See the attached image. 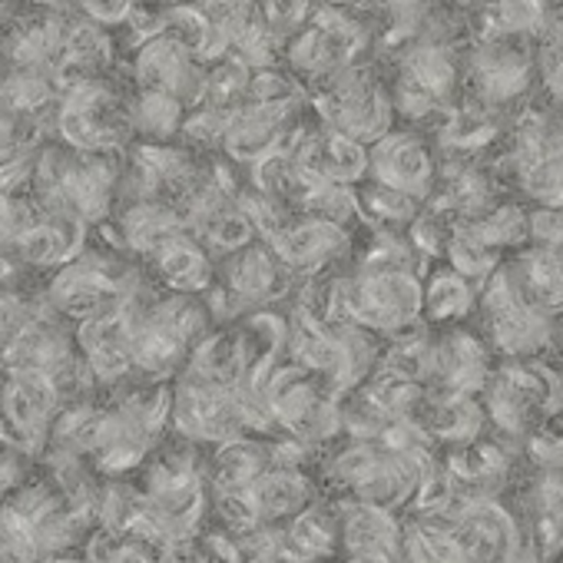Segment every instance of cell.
Listing matches in <instances>:
<instances>
[{
	"mask_svg": "<svg viewBox=\"0 0 563 563\" xmlns=\"http://www.w3.org/2000/svg\"><path fill=\"white\" fill-rule=\"evenodd\" d=\"M51 126L60 146L74 153H123L136 143L130 93H123L110 77H97L64 90Z\"/></svg>",
	"mask_w": 563,
	"mask_h": 563,
	"instance_id": "obj_1",
	"label": "cell"
},
{
	"mask_svg": "<svg viewBox=\"0 0 563 563\" xmlns=\"http://www.w3.org/2000/svg\"><path fill=\"white\" fill-rule=\"evenodd\" d=\"M312 107L325 130L349 136L362 146H375L382 136L391 133L395 123L388 90L375 80L368 67L358 64L316 87Z\"/></svg>",
	"mask_w": 563,
	"mask_h": 563,
	"instance_id": "obj_2",
	"label": "cell"
},
{
	"mask_svg": "<svg viewBox=\"0 0 563 563\" xmlns=\"http://www.w3.org/2000/svg\"><path fill=\"white\" fill-rule=\"evenodd\" d=\"M206 74H209V67L199 64L189 51H183L166 34L143 41L133 54L136 93H163V97L176 100L186 113L202 107Z\"/></svg>",
	"mask_w": 563,
	"mask_h": 563,
	"instance_id": "obj_3",
	"label": "cell"
},
{
	"mask_svg": "<svg viewBox=\"0 0 563 563\" xmlns=\"http://www.w3.org/2000/svg\"><path fill=\"white\" fill-rule=\"evenodd\" d=\"M216 282L229 292L242 316H252L286 299L296 286V275L278 262V255L265 242L255 239L252 245L216 265Z\"/></svg>",
	"mask_w": 563,
	"mask_h": 563,
	"instance_id": "obj_4",
	"label": "cell"
},
{
	"mask_svg": "<svg viewBox=\"0 0 563 563\" xmlns=\"http://www.w3.org/2000/svg\"><path fill=\"white\" fill-rule=\"evenodd\" d=\"M265 245L296 278L299 275L316 278V275H325L332 265H339L352 252V232L332 222L312 219V216H292L289 225Z\"/></svg>",
	"mask_w": 563,
	"mask_h": 563,
	"instance_id": "obj_5",
	"label": "cell"
},
{
	"mask_svg": "<svg viewBox=\"0 0 563 563\" xmlns=\"http://www.w3.org/2000/svg\"><path fill=\"white\" fill-rule=\"evenodd\" d=\"M74 345L80 362L87 365L97 391H117L120 385L133 382V342H130V319L123 312H110L90 322L74 325Z\"/></svg>",
	"mask_w": 563,
	"mask_h": 563,
	"instance_id": "obj_6",
	"label": "cell"
},
{
	"mask_svg": "<svg viewBox=\"0 0 563 563\" xmlns=\"http://www.w3.org/2000/svg\"><path fill=\"white\" fill-rule=\"evenodd\" d=\"M368 183L421 202L434 186V159L428 143L411 130H391L368 146Z\"/></svg>",
	"mask_w": 563,
	"mask_h": 563,
	"instance_id": "obj_7",
	"label": "cell"
},
{
	"mask_svg": "<svg viewBox=\"0 0 563 563\" xmlns=\"http://www.w3.org/2000/svg\"><path fill=\"white\" fill-rule=\"evenodd\" d=\"M216 258L189 235H176L146 258V278L166 296L202 299L216 286Z\"/></svg>",
	"mask_w": 563,
	"mask_h": 563,
	"instance_id": "obj_8",
	"label": "cell"
},
{
	"mask_svg": "<svg viewBox=\"0 0 563 563\" xmlns=\"http://www.w3.org/2000/svg\"><path fill=\"white\" fill-rule=\"evenodd\" d=\"M342 540V504L316 500L306 514L272 530V550L278 563H316L339 550Z\"/></svg>",
	"mask_w": 563,
	"mask_h": 563,
	"instance_id": "obj_9",
	"label": "cell"
},
{
	"mask_svg": "<svg viewBox=\"0 0 563 563\" xmlns=\"http://www.w3.org/2000/svg\"><path fill=\"white\" fill-rule=\"evenodd\" d=\"M262 530H278L319 500V484L296 467H268L249 490Z\"/></svg>",
	"mask_w": 563,
	"mask_h": 563,
	"instance_id": "obj_10",
	"label": "cell"
},
{
	"mask_svg": "<svg viewBox=\"0 0 563 563\" xmlns=\"http://www.w3.org/2000/svg\"><path fill=\"white\" fill-rule=\"evenodd\" d=\"M272 467V448L265 438H235L206 457V484L209 494H239L252 490L255 481Z\"/></svg>",
	"mask_w": 563,
	"mask_h": 563,
	"instance_id": "obj_11",
	"label": "cell"
},
{
	"mask_svg": "<svg viewBox=\"0 0 563 563\" xmlns=\"http://www.w3.org/2000/svg\"><path fill=\"white\" fill-rule=\"evenodd\" d=\"M120 239L126 245V252L136 258H150L159 245H166L169 239L186 232V219L183 209L163 199H146V202H130L113 216Z\"/></svg>",
	"mask_w": 563,
	"mask_h": 563,
	"instance_id": "obj_12",
	"label": "cell"
},
{
	"mask_svg": "<svg viewBox=\"0 0 563 563\" xmlns=\"http://www.w3.org/2000/svg\"><path fill=\"white\" fill-rule=\"evenodd\" d=\"M401 543V527L388 510L365 507V504H342V540L339 550L345 556H372V560H395Z\"/></svg>",
	"mask_w": 563,
	"mask_h": 563,
	"instance_id": "obj_13",
	"label": "cell"
},
{
	"mask_svg": "<svg viewBox=\"0 0 563 563\" xmlns=\"http://www.w3.org/2000/svg\"><path fill=\"white\" fill-rule=\"evenodd\" d=\"M57 103H60V87L51 74L8 70L4 80H0V113H8V117H27V120L51 123Z\"/></svg>",
	"mask_w": 563,
	"mask_h": 563,
	"instance_id": "obj_14",
	"label": "cell"
},
{
	"mask_svg": "<svg viewBox=\"0 0 563 563\" xmlns=\"http://www.w3.org/2000/svg\"><path fill=\"white\" fill-rule=\"evenodd\" d=\"M130 120H133L136 143L169 146L183 130L186 110L163 93H133L130 97Z\"/></svg>",
	"mask_w": 563,
	"mask_h": 563,
	"instance_id": "obj_15",
	"label": "cell"
},
{
	"mask_svg": "<svg viewBox=\"0 0 563 563\" xmlns=\"http://www.w3.org/2000/svg\"><path fill=\"white\" fill-rule=\"evenodd\" d=\"M474 306V289L471 282L461 278L454 268H438L424 286H421V316L448 325V322H461Z\"/></svg>",
	"mask_w": 563,
	"mask_h": 563,
	"instance_id": "obj_16",
	"label": "cell"
},
{
	"mask_svg": "<svg viewBox=\"0 0 563 563\" xmlns=\"http://www.w3.org/2000/svg\"><path fill=\"white\" fill-rule=\"evenodd\" d=\"M31 477V461L0 444V500Z\"/></svg>",
	"mask_w": 563,
	"mask_h": 563,
	"instance_id": "obj_17",
	"label": "cell"
},
{
	"mask_svg": "<svg viewBox=\"0 0 563 563\" xmlns=\"http://www.w3.org/2000/svg\"><path fill=\"white\" fill-rule=\"evenodd\" d=\"M133 11H136V4H84V8H80V18H87L90 24L110 31V27L130 24Z\"/></svg>",
	"mask_w": 563,
	"mask_h": 563,
	"instance_id": "obj_18",
	"label": "cell"
},
{
	"mask_svg": "<svg viewBox=\"0 0 563 563\" xmlns=\"http://www.w3.org/2000/svg\"><path fill=\"white\" fill-rule=\"evenodd\" d=\"M159 563H209V556H206V550H202V543L196 537V540H176V543H169L163 550Z\"/></svg>",
	"mask_w": 563,
	"mask_h": 563,
	"instance_id": "obj_19",
	"label": "cell"
},
{
	"mask_svg": "<svg viewBox=\"0 0 563 563\" xmlns=\"http://www.w3.org/2000/svg\"><path fill=\"white\" fill-rule=\"evenodd\" d=\"M107 563H159L156 556H150L146 550H140V547H133V543H120L117 550H113V556L107 560Z\"/></svg>",
	"mask_w": 563,
	"mask_h": 563,
	"instance_id": "obj_20",
	"label": "cell"
},
{
	"mask_svg": "<svg viewBox=\"0 0 563 563\" xmlns=\"http://www.w3.org/2000/svg\"><path fill=\"white\" fill-rule=\"evenodd\" d=\"M18 275H21V265H18L11 255L0 252V292L11 289V286H18Z\"/></svg>",
	"mask_w": 563,
	"mask_h": 563,
	"instance_id": "obj_21",
	"label": "cell"
},
{
	"mask_svg": "<svg viewBox=\"0 0 563 563\" xmlns=\"http://www.w3.org/2000/svg\"><path fill=\"white\" fill-rule=\"evenodd\" d=\"M11 24H14V11L0 4V44H4V37H8V31H11Z\"/></svg>",
	"mask_w": 563,
	"mask_h": 563,
	"instance_id": "obj_22",
	"label": "cell"
},
{
	"mask_svg": "<svg viewBox=\"0 0 563 563\" xmlns=\"http://www.w3.org/2000/svg\"><path fill=\"white\" fill-rule=\"evenodd\" d=\"M342 563H395V560H372V556H345Z\"/></svg>",
	"mask_w": 563,
	"mask_h": 563,
	"instance_id": "obj_23",
	"label": "cell"
},
{
	"mask_svg": "<svg viewBox=\"0 0 563 563\" xmlns=\"http://www.w3.org/2000/svg\"><path fill=\"white\" fill-rule=\"evenodd\" d=\"M4 74H8V64H4V57H0V80H4Z\"/></svg>",
	"mask_w": 563,
	"mask_h": 563,
	"instance_id": "obj_24",
	"label": "cell"
}]
</instances>
